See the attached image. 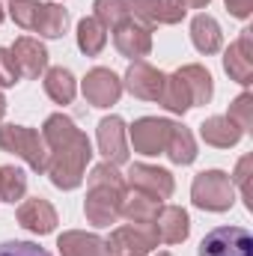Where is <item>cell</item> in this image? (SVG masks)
<instances>
[{
    "instance_id": "cell-10",
    "label": "cell",
    "mask_w": 253,
    "mask_h": 256,
    "mask_svg": "<svg viewBox=\"0 0 253 256\" xmlns=\"http://www.w3.org/2000/svg\"><path fill=\"white\" fill-rule=\"evenodd\" d=\"M128 12L146 27H164L179 24L188 9L179 0H128Z\"/></svg>"
},
{
    "instance_id": "cell-3",
    "label": "cell",
    "mask_w": 253,
    "mask_h": 256,
    "mask_svg": "<svg viewBox=\"0 0 253 256\" xmlns=\"http://www.w3.org/2000/svg\"><path fill=\"white\" fill-rule=\"evenodd\" d=\"M190 200H194V206H200L206 212H226L236 202V185L230 182V176L224 170H202L194 176Z\"/></svg>"
},
{
    "instance_id": "cell-25",
    "label": "cell",
    "mask_w": 253,
    "mask_h": 256,
    "mask_svg": "<svg viewBox=\"0 0 253 256\" xmlns=\"http://www.w3.org/2000/svg\"><path fill=\"white\" fill-rule=\"evenodd\" d=\"M68 27V12H66L60 3H42L39 6V15H36V24L33 30L45 39H60Z\"/></svg>"
},
{
    "instance_id": "cell-30",
    "label": "cell",
    "mask_w": 253,
    "mask_h": 256,
    "mask_svg": "<svg viewBox=\"0 0 253 256\" xmlns=\"http://www.w3.org/2000/svg\"><path fill=\"white\" fill-rule=\"evenodd\" d=\"M86 185L90 188H114V191H120V194H126V176L116 170V164H98V167H92V173L86 176Z\"/></svg>"
},
{
    "instance_id": "cell-28",
    "label": "cell",
    "mask_w": 253,
    "mask_h": 256,
    "mask_svg": "<svg viewBox=\"0 0 253 256\" xmlns=\"http://www.w3.org/2000/svg\"><path fill=\"white\" fill-rule=\"evenodd\" d=\"M27 194V176L21 167L3 164L0 167V202H18Z\"/></svg>"
},
{
    "instance_id": "cell-31",
    "label": "cell",
    "mask_w": 253,
    "mask_h": 256,
    "mask_svg": "<svg viewBox=\"0 0 253 256\" xmlns=\"http://www.w3.org/2000/svg\"><path fill=\"white\" fill-rule=\"evenodd\" d=\"M39 0H9V18L24 27V30H33L36 24V15H39Z\"/></svg>"
},
{
    "instance_id": "cell-20",
    "label": "cell",
    "mask_w": 253,
    "mask_h": 256,
    "mask_svg": "<svg viewBox=\"0 0 253 256\" xmlns=\"http://www.w3.org/2000/svg\"><path fill=\"white\" fill-rule=\"evenodd\" d=\"M242 128L236 126L230 116H208L202 126H200V137L208 143V146H214V149H230V146H236L238 140H242Z\"/></svg>"
},
{
    "instance_id": "cell-13",
    "label": "cell",
    "mask_w": 253,
    "mask_h": 256,
    "mask_svg": "<svg viewBox=\"0 0 253 256\" xmlns=\"http://www.w3.org/2000/svg\"><path fill=\"white\" fill-rule=\"evenodd\" d=\"M98 152L104 155L108 164H126L128 161V131L120 116H104L98 122Z\"/></svg>"
},
{
    "instance_id": "cell-8",
    "label": "cell",
    "mask_w": 253,
    "mask_h": 256,
    "mask_svg": "<svg viewBox=\"0 0 253 256\" xmlns=\"http://www.w3.org/2000/svg\"><path fill=\"white\" fill-rule=\"evenodd\" d=\"M80 90H84V98H86L92 108H110V104H116L120 96H122V80H120L110 68L96 66V68L86 72Z\"/></svg>"
},
{
    "instance_id": "cell-32",
    "label": "cell",
    "mask_w": 253,
    "mask_h": 256,
    "mask_svg": "<svg viewBox=\"0 0 253 256\" xmlns=\"http://www.w3.org/2000/svg\"><path fill=\"white\" fill-rule=\"evenodd\" d=\"M250 176H253V155H244L238 164H236V173L230 176L232 185L242 188V196H244V206L253 212V191H250Z\"/></svg>"
},
{
    "instance_id": "cell-1",
    "label": "cell",
    "mask_w": 253,
    "mask_h": 256,
    "mask_svg": "<svg viewBox=\"0 0 253 256\" xmlns=\"http://www.w3.org/2000/svg\"><path fill=\"white\" fill-rule=\"evenodd\" d=\"M42 140L48 149V176L57 188L72 191L84 182L86 164L92 158V146L86 140V134L74 126L68 116L54 114L45 120L42 126Z\"/></svg>"
},
{
    "instance_id": "cell-11",
    "label": "cell",
    "mask_w": 253,
    "mask_h": 256,
    "mask_svg": "<svg viewBox=\"0 0 253 256\" xmlns=\"http://www.w3.org/2000/svg\"><path fill=\"white\" fill-rule=\"evenodd\" d=\"M122 196L126 194L114 191V188H90L86 200H84V214L90 224L96 226H110L120 220V206H122Z\"/></svg>"
},
{
    "instance_id": "cell-40",
    "label": "cell",
    "mask_w": 253,
    "mask_h": 256,
    "mask_svg": "<svg viewBox=\"0 0 253 256\" xmlns=\"http://www.w3.org/2000/svg\"><path fill=\"white\" fill-rule=\"evenodd\" d=\"M158 256H173V254H158Z\"/></svg>"
},
{
    "instance_id": "cell-23",
    "label": "cell",
    "mask_w": 253,
    "mask_h": 256,
    "mask_svg": "<svg viewBox=\"0 0 253 256\" xmlns=\"http://www.w3.org/2000/svg\"><path fill=\"white\" fill-rule=\"evenodd\" d=\"M164 155H167L173 164H182V167L194 164V158H196V140H194L190 128L173 122V131H170L167 146H164Z\"/></svg>"
},
{
    "instance_id": "cell-14",
    "label": "cell",
    "mask_w": 253,
    "mask_h": 256,
    "mask_svg": "<svg viewBox=\"0 0 253 256\" xmlns=\"http://www.w3.org/2000/svg\"><path fill=\"white\" fill-rule=\"evenodd\" d=\"M9 51H12V60H15V68H18V78L33 80L48 68V51L39 39L21 36V39H15V45Z\"/></svg>"
},
{
    "instance_id": "cell-15",
    "label": "cell",
    "mask_w": 253,
    "mask_h": 256,
    "mask_svg": "<svg viewBox=\"0 0 253 256\" xmlns=\"http://www.w3.org/2000/svg\"><path fill=\"white\" fill-rule=\"evenodd\" d=\"M152 230L158 236V244H179L185 242L190 232V218L185 208L179 206H161L155 220H152Z\"/></svg>"
},
{
    "instance_id": "cell-36",
    "label": "cell",
    "mask_w": 253,
    "mask_h": 256,
    "mask_svg": "<svg viewBox=\"0 0 253 256\" xmlns=\"http://www.w3.org/2000/svg\"><path fill=\"white\" fill-rule=\"evenodd\" d=\"M232 18H248L253 12V0H224Z\"/></svg>"
},
{
    "instance_id": "cell-34",
    "label": "cell",
    "mask_w": 253,
    "mask_h": 256,
    "mask_svg": "<svg viewBox=\"0 0 253 256\" xmlns=\"http://www.w3.org/2000/svg\"><path fill=\"white\" fill-rule=\"evenodd\" d=\"M0 256H51L45 248L33 244V242H3Z\"/></svg>"
},
{
    "instance_id": "cell-4",
    "label": "cell",
    "mask_w": 253,
    "mask_h": 256,
    "mask_svg": "<svg viewBox=\"0 0 253 256\" xmlns=\"http://www.w3.org/2000/svg\"><path fill=\"white\" fill-rule=\"evenodd\" d=\"M126 185H131L134 191L146 194L152 200H158V202L170 200L173 188H176L173 173L164 170V167H152V164H131L126 173Z\"/></svg>"
},
{
    "instance_id": "cell-35",
    "label": "cell",
    "mask_w": 253,
    "mask_h": 256,
    "mask_svg": "<svg viewBox=\"0 0 253 256\" xmlns=\"http://www.w3.org/2000/svg\"><path fill=\"white\" fill-rule=\"evenodd\" d=\"M12 84H18V68L12 60V51L0 48V86H12Z\"/></svg>"
},
{
    "instance_id": "cell-19",
    "label": "cell",
    "mask_w": 253,
    "mask_h": 256,
    "mask_svg": "<svg viewBox=\"0 0 253 256\" xmlns=\"http://www.w3.org/2000/svg\"><path fill=\"white\" fill-rule=\"evenodd\" d=\"M190 42H194V48L200 51V54H218L220 51V45H224V36H220V24L212 18V15H206V12H200L194 21H190Z\"/></svg>"
},
{
    "instance_id": "cell-17",
    "label": "cell",
    "mask_w": 253,
    "mask_h": 256,
    "mask_svg": "<svg viewBox=\"0 0 253 256\" xmlns=\"http://www.w3.org/2000/svg\"><path fill=\"white\" fill-rule=\"evenodd\" d=\"M250 33L253 30H242V36H238V39L226 48V54H224V68H226V74H230L236 84H242V86H248L253 80Z\"/></svg>"
},
{
    "instance_id": "cell-33",
    "label": "cell",
    "mask_w": 253,
    "mask_h": 256,
    "mask_svg": "<svg viewBox=\"0 0 253 256\" xmlns=\"http://www.w3.org/2000/svg\"><path fill=\"white\" fill-rule=\"evenodd\" d=\"M242 131H250L253 128V96L250 92H242L232 104H230V114H226Z\"/></svg>"
},
{
    "instance_id": "cell-9",
    "label": "cell",
    "mask_w": 253,
    "mask_h": 256,
    "mask_svg": "<svg viewBox=\"0 0 253 256\" xmlns=\"http://www.w3.org/2000/svg\"><path fill=\"white\" fill-rule=\"evenodd\" d=\"M164 80L167 74L158 72L155 66L143 63V60H134L126 72V80H122V90H128L134 98H143V102H158L161 92H164Z\"/></svg>"
},
{
    "instance_id": "cell-16",
    "label": "cell",
    "mask_w": 253,
    "mask_h": 256,
    "mask_svg": "<svg viewBox=\"0 0 253 256\" xmlns=\"http://www.w3.org/2000/svg\"><path fill=\"white\" fill-rule=\"evenodd\" d=\"M18 224L27 230V232H33V236H48V232H54L57 230V212H54V206L48 202V200H42V196H33V200H24L21 206H18Z\"/></svg>"
},
{
    "instance_id": "cell-5",
    "label": "cell",
    "mask_w": 253,
    "mask_h": 256,
    "mask_svg": "<svg viewBox=\"0 0 253 256\" xmlns=\"http://www.w3.org/2000/svg\"><path fill=\"white\" fill-rule=\"evenodd\" d=\"M253 238L244 226H218L200 242V256H250Z\"/></svg>"
},
{
    "instance_id": "cell-6",
    "label": "cell",
    "mask_w": 253,
    "mask_h": 256,
    "mask_svg": "<svg viewBox=\"0 0 253 256\" xmlns=\"http://www.w3.org/2000/svg\"><path fill=\"white\" fill-rule=\"evenodd\" d=\"M104 244H108L110 256H146L149 250L158 248V236L152 226L128 224V226H116Z\"/></svg>"
},
{
    "instance_id": "cell-29",
    "label": "cell",
    "mask_w": 253,
    "mask_h": 256,
    "mask_svg": "<svg viewBox=\"0 0 253 256\" xmlns=\"http://www.w3.org/2000/svg\"><path fill=\"white\" fill-rule=\"evenodd\" d=\"M92 18L104 27V30H114V27H120L122 21L131 18V12H128V0H96L92 3Z\"/></svg>"
},
{
    "instance_id": "cell-18",
    "label": "cell",
    "mask_w": 253,
    "mask_h": 256,
    "mask_svg": "<svg viewBox=\"0 0 253 256\" xmlns=\"http://www.w3.org/2000/svg\"><path fill=\"white\" fill-rule=\"evenodd\" d=\"M57 248L63 256H110L104 238L92 236V232H80V230H68L57 238Z\"/></svg>"
},
{
    "instance_id": "cell-27",
    "label": "cell",
    "mask_w": 253,
    "mask_h": 256,
    "mask_svg": "<svg viewBox=\"0 0 253 256\" xmlns=\"http://www.w3.org/2000/svg\"><path fill=\"white\" fill-rule=\"evenodd\" d=\"M108 45V33L96 18H80L78 21V48L86 57H98Z\"/></svg>"
},
{
    "instance_id": "cell-7",
    "label": "cell",
    "mask_w": 253,
    "mask_h": 256,
    "mask_svg": "<svg viewBox=\"0 0 253 256\" xmlns=\"http://www.w3.org/2000/svg\"><path fill=\"white\" fill-rule=\"evenodd\" d=\"M170 131H173V122H170V120L140 116L134 126L128 128V137H131L134 152H140V155H161L164 146H167Z\"/></svg>"
},
{
    "instance_id": "cell-22",
    "label": "cell",
    "mask_w": 253,
    "mask_h": 256,
    "mask_svg": "<svg viewBox=\"0 0 253 256\" xmlns=\"http://www.w3.org/2000/svg\"><path fill=\"white\" fill-rule=\"evenodd\" d=\"M45 92L54 104H72L74 102V92H78V84H74V74L63 68V66H54V68H45Z\"/></svg>"
},
{
    "instance_id": "cell-24",
    "label": "cell",
    "mask_w": 253,
    "mask_h": 256,
    "mask_svg": "<svg viewBox=\"0 0 253 256\" xmlns=\"http://www.w3.org/2000/svg\"><path fill=\"white\" fill-rule=\"evenodd\" d=\"M179 78L185 80V86H188L194 104H208V102H212V96H214V84H212L208 68H202L200 63L182 66V68H179Z\"/></svg>"
},
{
    "instance_id": "cell-26",
    "label": "cell",
    "mask_w": 253,
    "mask_h": 256,
    "mask_svg": "<svg viewBox=\"0 0 253 256\" xmlns=\"http://www.w3.org/2000/svg\"><path fill=\"white\" fill-rule=\"evenodd\" d=\"M158 104H164L170 114H179V116H182V114H188L190 108H194V98H190L185 80L179 78V72L167 74V80H164V92H161Z\"/></svg>"
},
{
    "instance_id": "cell-2",
    "label": "cell",
    "mask_w": 253,
    "mask_h": 256,
    "mask_svg": "<svg viewBox=\"0 0 253 256\" xmlns=\"http://www.w3.org/2000/svg\"><path fill=\"white\" fill-rule=\"evenodd\" d=\"M0 149L9 155H18L30 170L45 173L48 170V149L42 140V131L27 126H0Z\"/></svg>"
},
{
    "instance_id": "cell-37",
    "label": "cell",
    "mask_w": 253,
    "mask_h": 256,
    "mask_svg": "<svg viewBox=\"0 0 253 256\" xmlns=\"http://www.w3.org/2000/svg\"><path fill=\"white\" fill-rule=\"evenodd\" d=\"M179 3H182L185 9H202V6H208L212 0H179Z\"/></svg>"
},
{
    "instance_id": "cell-21",
    "label": "cell",
    "mask_w": 253,
    "mask_h": 256,
    "mask_svg": "<svg viewBox=\"0 0 253 256\" xmlns=\"http://www.w3.org/2000/svg\"><path fill=\"white\" fill-rule=\"evenodd\" d=\"M158 208H161V202H158V200H152V196H146V194H140V191H134V188H131V191H126V196H122L120 218H126L128 224L152 226V220H155Z\"/></svg>"
},
{
    "instance_id": "cell-38",
    "label": "cell",
    "mask_w": 253,
    "mask_h": 256,
    "mask_svg": "<svg viewBox=\"0 0 253 256\" xmlns=\"http://www.w3.org/2000/svg\"><path fill=\"white\" fill-rule=\"evenodd\" d=\"M3 114H6V98H3V92H0V120H3Z\"/></svg>"
},
{
    "instance_id": "cell-39",
    "label": "cell",
    "mask_w": 253,
    "mask_h": 256,
    "mask_svg": "<svg viewBox=\"0 0 253 256\" xmlns=\"http://www.w3.org/2000/svg\"><path fill=\"white\" fill-rule=\"evenodd\" d=\"M3 15H6V12H3V6H0V21H3Z\"/></svg>"
},
{
    "instance_id": "cell-12",
    "label": "cell",
    "mask_w": 253,
    "mask_h": 256,
    "mask_svg": "<svg viewBox=\"0 0 253 256\" xmlns=\"http://www.w3.org/2000/svg\"><path fill=\"white\" fill-rule=\"evenodd\" d=\"M114 45H116V51H120L122 57H128L131 63H134V60H143V57L152 51V30H149L146 24L128 18L120 27H114Z\"/></svg>"
}]
</instances>
